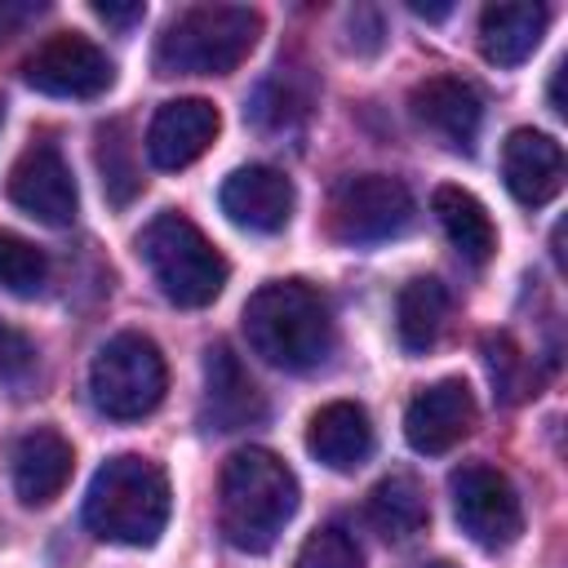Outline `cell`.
<instances>
[{"instance_id": "cell-26", "label": "cell", "mask_w": 568, "mask_h": 568, "mask_svg": "<svg viewBox=\"0 0 568 568\" xmlns=\"http://www.w3.org/2000/svg\"><path fill=\"white\" fill-rule=\"evenodd\" d=\"M297 568H364V555L355 546L351 532L342 528H315L302 550H297Z\"/></svg>"}, {"instance_id": "cell-33", "label": "cell", "mask_w": 568, "mask_h": 568, "mask_svg": "<svg viewBox=\"0 0 568 568\" xmlns=\"http://www.w3.org/2000/svg\"><path fill=\"white\" fill-rule=\"evenodd\" d=\"M426 568H448V564H426Z\"/></svg>"}, {"instance_id": "cell-8", "label": "cell", "mask_w": 568, "mask_h": 568, "mask_svg": "<svg viewBox=\"0 0 568 568\" xmlns=\"http://www.w3.org/2000/svg\"><path fill=\"white\" fill-rule=\"evenodd\" d=\"M448 497H453V515L462 524V532L479 546V550H506L519 541L524 532V506L515 484L484 462H466L448 475Z\"/></svg>"}, {"instance_id": "cell-20", "label": "cell", "mask_w": 568, "mask_h": 568, "mask_svg": "<svg viewBox=\"0 0 568 568\" xmlns=\"http://www.w3.org/2000/svg\"><path fill=\"white\" fill-rule=\"evenodd\" d=\"M448 311H453V297H448V288L435 275L408 280L399 288V297H395V333H399V346L408 355H426L444 337Z\"/></svg>"}, {"instance_id": "cell-21", "label": "cell", "mask_w": 568, "mask_h": 568, "mask_svg": "<svg viewBox=\"0 0 568 568\" xmlns=\"http://www.w3.org/2000/svg\"><path fill=\"white\" fill-rule=\"evenodd\" d=\"M430 209H435V217H439L448 244H453L466 262L484 266V262L493 257V248H497V226H493L488 209H484L470 191H462V186H435Z\"/></svg>"}, {"instance_id": "cell-12", "label": "cell", "mask_w": 568, "mask_h": 568, "mask_svg": "<svg viewBox=\"0 0 568 568\" xmlns=\"http://www.w3.org/2000/svg\"><path fill=\"white\" fill-rule=\"evenodd\" d=\"M222 129V115L209 98H173L146 124V160L164 173L195 164Z\"/></svg>"}, {"instance_id": "cell-32", "label": "cell", "mask_w": 568, "mask_h": 568, "mask_svg": "<svg viewBox=\"0 0 568 568\" xmlns=\"http://www.w3.org/2000/svg\"><path fill=\"white\" fill-rule=\"evenodd\" d=\"M0 124H4V98H0Z\"/></svg>"}, {"instance_id": "cell-29", "label": "cell", "mask_w": 568, "mask_h": 568, "mask_svg": "<svg viewBox=\"0 0 568 568\" xmlns=\"http://www.w3.org/2000/svg\"><path fill=\"white\" fill-rule=\"evenodd\" d=\"M93 13L102 18V22H111V27H120V31H129L133 22H142V4L138 0H129V4H120V0H93Z\"/></svg>"}, {"instance_id": "cell-2", "label": "cell", "mask_w": 568, "mask_h": 568, "mask_svg": "<svg viewBox=\"0 0 568 568\" xmlns=\"http://www.w3.org/2000/svg\"><path fill=\"white\" fill-rule=\"evenodd\" d=\"M244 337L257 359L284 373H311L333 355V311L302 280H271L244 302Z\"/></svg>"}, {"instance_id": "cell-3", "label": "cell", "mask_w": 568, "mask_h": 568, "mask_svg": "<svg viewBox=\"0 0 568 568\" xmlns=\"http://www.w3.org/2000/svg\"><path fill=\"white\" fill-rule=\"evenodd\" d=\"M169 479L151 457H106L84 497V524L93 537L115 546H155L169 524Z\"/></svg>"}, {"instance_id": "cell-1", "label": "cell", "mask_w": 568, "mask_h": 568, "mask_svg": "<svg viewBox=\"0 0 568 568\" xmlns=\"http://www.w3.org/2000/svg\"><path fill=\"white\" fill-rule=\"evenodd\" d=\"M297 475L271 448H240L217 475V528L226 546L262 555L297 515Z\"/></svg>"}, {"instance_id": "cell-4", "label": "cell", "mask_w": 568, "mask_h": 568, "mask_svg": "<svg viewBox=\"0 0 568 568\" xmlns=\"http://www.w3.org/2000/svg\"><path fill=\"white\" fill-rule=\"evenodd\" d=\"M262 36V13L248 4H195L155 40V75H226Z\"/></svg>"}, {"instance_id": "cell-11", "label": "cell", "mask_w": 568, "mask_h": 568, "mask_svg": "<svg viewBox=\"0 0 568 568\" xmlns=\"http://www.w3.org/2000/svg\"><path fill=\"white\" fill-rule=\"evenodd\" d=\"M475 395L462 377H444L426 390H417L404 408V439L426 453V457H439L448 448H457L470 430H475Z\"/></svg>"}, {"instance_id": "cell-23", "label": "cell", "mask_w": 568, "mask_h": 568, "mask_svg": "<svg viewBox=\"0 0 568 568\" xmlns=\"http://www.w3.org/2000/svg\"><path fill=\"white\" fill-rule=\"evenodd\" d=\"M306 111H311V89H302L297 75L284 71V67H275V75H271V80L253 93V102L244 106V115H248L262 133H288V129H297V124L306 120Z\"/></svg>"}, {"instance_id": "cell-27", "label": "cell", "mask_w": 568, "mask_h": 568, "mask_svg": "<svg viewBox=\"0 0 568 568\" xmlns=\"http://www.w3.org/2000/svg\"><path fill=\"white\" fill-rule=\"evenodd\" d=\"M31 364H36L31 337L0 320V377H22V373H31Z\"/></svg>"}, {"instance_id": "cell-14", "label": "cell", "mask_w": 568, "mask_h": 568, "mask_svg": "<svg viewBox=\"0 0 568 568\" xmlns=\"http://www.w3.org/2000/svg\"><path fill=\"white\" fill-rule=\"evenodd\" d=\"M413 120L435 133L448 151H470L484 124V98L457 75H426L408 98Z\"/></svg>"}, {"instance_id": "cell-24", "label": "cell", "mask_w": 568, "mask_h": 568, "mask_svg": "<svg viewBox=\"0 0 568 568\" xmlns=\"http://www.w3.org/2000/svg\"><path fill=\"white\" fill-rule=\"evenodd\" d=\"M98 169H102V191L111 204H129L142 191V173H138L133 138L124 120H111L98 129Z\"/></svg>"}, {"instance_id": "cell-16", "label": "cell", "mask_w": 568, "mask_h": 568, "mask_svg": "<svg viewBox=\"0 0 568 568\" xmlns=\"http://www.w3.org/2000/svg\"><path fill=\"white\" fill-rule=\"evenodd\" d=\"M501 182L524 209H541L564 186V146L550 133L515 129L501 142Z\"/></svg>"}, {"instance_id": "cell-6", "label": "cell", "mask_w": 568, "mask_h": 568, "mask_svg": "<svg viewBox=\"0 0 568 568\" xmlns=\"http://www.w3.org/2000/svg\"><path fill=\"white\" fill-rule=\"evenodd\" d=\"M89 390L98 413L111 422H138L160 408L169 390V368L160 346L146 333H115L111 342L98 346L89 364Z\"/></svg>"}, {"instance_id": "cell-17", "label": "cell", "mask_w": 568, "mask_h": 568, "mask_svg": "<svg viewBox=\"0 0 568 568\" xmlns=\"http://www.w3.org/2000/svg\"><path fill=\"white\" fill-rule=\"evenodd\" d=\"M75 470V448L62 430L36 426L13 444V493L22 506H49Z\"/></svg>"}, {"instance_id": "cell-25", "label": "cell", "mask_w": 568, "mask_h": 568, "mask_svg": "<svg viewBox=\"0 0 568 568\" xmlns=\"http://www.w3.org/2000/svg\"><path fill=\"white\" fill-rule=\"evenodd\" d=\"M44 284H49V257L31 240L0 226V288L18 297H36Z\"/></svg>"}, {"instance_id": "cell-15", "label": "cell", "mask_w": 568, "mask_h": 568, "mask_svg": "<svg viewBox=\"0 0 568 568\" xmlns=\"http://www.w3.org/2000/svg\"><path fill=\"white\" fill-rule=\"evenodd\" d=\"M266 417V399L257 390V382L248 377V368L240 364V355H231V346H209L204 351V404H200V422L209 430H240Z\"/></svg>"}, {"instance_id": "cell-13", "label": "cell", "mask_w": 568, "mask_h": 568, "mask_svg": "<svg viewBox=\"0 0 568 568\" xmlns=\"http://www.w3.org/2000/svg\"><path fill=\"white\" fill-rule=\"evenodd\" d=\"M217 204H222V213L235 226L257 231V235H275V231L288 226L293 204H297V191H293V182L280 169H271V164H244V169H235L222 182Z\"/></svg>"}, {"instance_id": "cell-18", "label": "cell", "mask_w": 568, "mask_h": 568, "mask_svg": "<svg viewBox=\"0 0 568 568\" xmlns=\"http://www.w3.org/2000/svg\"><path fill=\"white\" fill-rule=\"evenodd\" d=\"M306 448L328 470H355V466H364L368 453H373V422H368L364 404L333 399L320 413H311Z\"/></svg>"}, {"instance_id": "cell-19", "label": "cell", "mask_w": 568, "mask_h": 568, "mask_svg": "<svg viewBox=\"0 0 568 568\" xmlns=\"http://www.w3.org/2000/svg\"><path fill=\"white\" fill-rule=\"evenodd\" d=\"M546 4L532 0H510V4H488L479 13V49L493 67H519L532 58V49L546 36Z\"/></svg>"}, {"instance_id": "cell-7", "label": "cell", "mask_w": 568, "mask_h": 568, "mask_svg": "<svg viewBox=\"0 0 568 568\" xmlns=\"http://www.w3.org/2000/svg\"><path fill=\"white\" fill-rule=\"evenodd\" d=\"M413 195L390 173L342 178L328 195V235L337 244H382L413 226Z\"/></svg>"}, {"instance_id": "cell-31", "label": "cell", "mask_w": 568, "mask_h": 568, "mask_svg": "<svg viewBox=\"0 0 568 568\" xmlns=\"http://www.w3.org/2000/svg\"><path fill=\"white\" fill-rule=\"evenodd\" d=\"M564 71H568V67L559 62V67H555V75H550V106H555L559 115H564Z\"/></svg>"}, {"instance_id": "cell-10", "label": "cell", "mask_w": 568, "mask_h": 568, "mask_svg": "<svg viewBox=\"0 0 568 568\" xmlns=\"http://www.w3.org/2000/svg\"><path fill=\"white\" fill-rule=\"evenodd\" d=\"M9 200L31 213L36 222L44 226H67L75 222V178H71V164L62 160V151L53 142H36L27 146L13 169H9Z\"/></svg>"}, {"instance_id": "cell-30", "label": "cell", "mask_w": 568, "mask_h": 568, "mask_svg": "<svg viewBox=\"0 0 568 568\" xmlns=\"http://www.w3.org/2000/svg\"><path fill=\"white\" fill-rule=\"evenodd\" d=\"M31 13H40V4H18V0H0V44L31 18Z\"/></svg>"}, {"instance_id": "cell-5", "label": "cell", "mask_w": 568, "mask_h": 568, "mask_svg": "<svg viewBox=\"0 0 568 568\" xmlns=\"http://www.w3.org/2000/svg\"><path fill=\"white\" fill-rule=\"evenodd\" d=\"M138 257L173 306H209L226 288V257L182 213L164 209L138 231Z\"/></svg>"}, {"instance_id": "cell-9", "label": "cell", "mask_w": 568, "mask_h": 568, "mask_svg": "<svg viewBox=\"0 0 568 568\" xmlns=\"http://www.w3.org/2000/svg\"><path fill=\"white\" fill-rule=\"evenodd\" d=\"M27 84L49 93V98H98L111 89L115 67L106 49H98L80 31H58L49 36L31 58H27Z\"/></svg>"}, {"instance_id": "cell-28", "label": "cell", "mask_w": 568, "mask_h": 568, "mask_svg": "<svg viewBox=\"0 0 568 568\" xmlns=\"http://www.w3.org/2000/svg\"><path fill=\"white\" fill-rule=\"evenodd\" d=\"M484 351H488V373H493L497 390H506V399H515L519 390H515L510 373L524 364V359H519V351L510 346V337H488V342H484Z\"/></svg>"}, {"instance_id": "cell-22", "label": "cell", "mask_w": 568, "mask_h": 568, "mask_svg": "<svg viewBox=\"0 0 568 568\" xmlns=\"http://www.w3.org/2000/svg\"><path fill=\"white\" fill-rule=\"evenodd\" d=\"M368 524L386 541H408V537L426 532V524H430L426 488L413 475H386V479H377L373 493H368Z\"/></svg>"}]
</instances>
